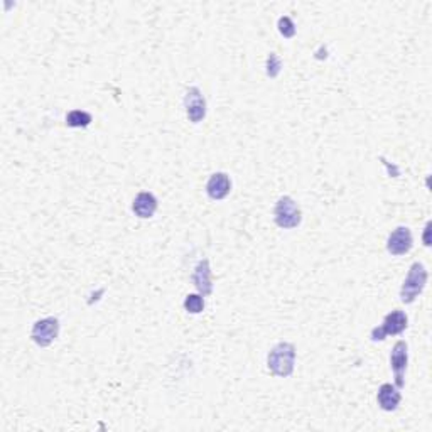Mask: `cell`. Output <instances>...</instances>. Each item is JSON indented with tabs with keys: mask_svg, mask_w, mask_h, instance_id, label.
I'll use <instances>...</instances> for the list:
<instances>
[{
	"mask_svg": "<svg viewBox=\"0 0 432 432\" xmlns=\"http://www.w3.org/2000/svg\"><path fill=\"white\" fill-rule=\"evenodd\" d=\"M296 346L287 341L275 345L267 357V368L274 377L287 378L294 373Z\"/></svg>",
	"mask_w": 432,
	"mask_h": 432,
	"instance_id": "obj_1",
	"label": "cell"
},
{
	"mask_svg": "<svg viewBox=\"0 0 432 432\" xmlns=\"http://www.w3.org/2000/svg\"><path fill=\"white\" fill-rule=\"evenodd\" d=\"M277 27H279V32L284 36V38H294L296 36V24L292 22V19L289 15H282L277 22Z\"/></svg>",
	"mask_w": 432,
	"mask_h": 432,
	"instance_id": "obj_15",
	"label": "cell"
},
{
	"mask_svg": "<svg viewBox=\"0 0 432 432\" xmlns=\"http://www.w3.org/2000/svg\"><path fill=\"white\" fill-rule=\"evenodd\" d=\"M193 284L198 289V292L203 297L210 296L213 292V280H211V267L210 260L203 259L199 260L198 266L194 267L193 272Z\"/></svg>",
	"mask_w": 432,
	"mask_h": 432,
	"instance_id": "obj_10",
	"label": "cell"
},
{
	"mask_svg": "<svg viewBox=\"0 0 432 432\" xmlns=\"http://www.w3.org/2000/svg\"><path fill=\"white\" fill-rule=\"evenodd\" d=\"M92 122L93 117L85 110H71L66 115V125L71 129H87Z\"/></svg>",
	"mask_w": 432,
	"mask_h": 432,
	"instance_id": "obj_13",
	"label": "cell"
},
{
	"mask_svg": "<svg viewBox=\"0 0 432 432\" xmlns=\"http://www.w3.org/2000/svg\"><path fill=\"white\" fill-rule=\"evenodd\" d=\"M185 309L191 315H199L205 309V297L201 294H189L185 299Z\"/></svg>",
	"mask_w": 432,
	"mask_h": 432,
	"instance_id": "obj_14",
	"label": "cell"
},
{
	"mask_svg": "<svg viewBox=\"0 0 432 432\" xmlns=\"http://www.w3.org/2000/svg\"><path fill=\"white\" fill-rule=\"evenodd\" d=\"M231 191V179L226 173H215L211 174L206 182V194L213 201L225 199Z\"/></svg>",
	"mask_w": 432,
	"mask_h": 432,
	"instance_id": "obj_9",
	"label": "cell"
},
{
	"mask_svg": "<svg viewBox=\"0 0 432 432\" xmlns=\"http://www.w3.org/2000/svg\"><path fill=\"white\" fill-rule=\"evenodd\" d=\"M412 247H414L412 231H410V228L407 226H397L392 233H390L389 240H387V252L395 257L409 254V252L412 250Z\"/></svg>",
	"mask_w": 432,
	"mask_h": 432,
	"instance_id": "obj_8",
	"label": "cell"
},
{
	"mask_svg": "<svg viewBox=\"0 0 432 432\" xmlns=\"http://www.w3.org/2000/svg\"><path fill=\"white\" fill-rule=\"evenodd\" d=\"M280 69H282V61L277 56V52H271L267 58V75L271 76V78H277Z\"/></svg>",
	"mask_w": 432,
	"mask_h": 432,
	"instance_id": "obj_16",
	"label": "cell"
},
{
	"mask_svg": "<svg viewBox=\"0 0 432 432\" xmlns=\"http://www.w3.org/2000/svg\"><path fill=\"white\" fill-rule=\"evenodd\" d=\"M185 108L189 122L199 124L206 117V99L198 87H189L185 95Z\"/></svg>",
	"mask_w": 432,
	"mask_h": 432,
	"instance_id": "obj_6",
	"label": "cell"
},
{
	"mask_svg": "<svg viewBox=\"0 0 432 432\" xmlns=\"http://www.w3.org/2000/svg\"><path fill=\"white\" fill-rule=\"evenodd\" d=\"M132 211L142 219L152 218L157 211V198L149 191L138 193L132 203Z\"/></svg>",
	"mask_w": 432,
	"mask_h": 432,
	"instance_id": "obj_11",
	"label": "cell"
},
{
	"mask_svg": "<svg viewBox=\"0 0 432 432\" xmlns=\"http://www.w3.org/2000/svg\"><path fill=\"white\" fill-rule=\"evenodd\" d=\"M59 336V319L58 317H44L36 321L31 329V340L41 348L50 346Z\"/></svg>",
	"mask_w": 432,
	"mask_h": 432,
	"instance_id": "obj_5",
	"label": "cell"
},
{
	"mask_svg": "<svg viewBox=\"0 0 432 432\" xmlns=\"http://www.w3.org/2000/svg\"><path fill=\"white\" fill-rule=\"evenodd\" d=\"M407 363H409V346L405 341H397L394 345L392 353H390V366H392V372L395 375V387L402 389L405 385V377L407 372Z\"/></svg>",
	"mask_w": 432,
	"mask_h": 432,
	"instance_id": "obj_7",
	"label": "cell"
},
{
	"mask_svg": "<svg viewBox=\"0 0 432 432\" xmlns=\"http://www.w3.org/2000/svg\"><path fill=\"white\" fill-rule=\"evenodd\" d=\"M402 401V395L398 392V389L392 383H383V385L378 389L377 394V402L378 407L385 412H394L397 410L398 403Z\"/></svg>",
	"mask_w": 432,
	"mask_h": 432,
	"instance_id": "obj_12",
	"label": "cell"
},
{
	"mask_svg": "<svg viewBox=\"0 0 432 432\" xmlns=\"http://www.w3.org/2000/svg\"><path fill=\"white\" fill-rule=\"evenodd\" d=\"M427 284V268L421 262H414L409 268L405 280L401 289V301L405 304H412L422 294Z\"/></svg>",
	"mask_w": 432,
	"mask_h": 432,
	"instance_id": "obj_2",
	"label": "cell"
},
{
	"mask_svg": "<svg viewBox=\"0 0 432 432\" xmlns=\"http://www.w3.org/2000/svg\"><path fill=\"white\" fill-rule=\"evenodd\" d=\"M274 219L277 226L284 228V230H292V228L301 225L303 213H301L299 205L291 196H280L274 208Z\"/></svg>",
	"mask_w": 432,
	"mask_h": 432,
	"instance_id": "obj_3",
	"label": "cell"
},
{
	"mask_svg": "<svg viewBox=\"0 0 432 432\" xmlns=\"http://www.w3.org/2000/svg\"><path fill=\"white\" fill-rule=\"evenodd\" d=\"M409 326V319H407V315L401 309H395V311L389 312L385 317H383V323L377 328H373L372 331V340L373 341H383L385 336H395V334H401L407 329Z\"/></svg>",
	"mask_w": 432,
	"mask_h": 432,
	"instance_id": "obj_4",
	"label": "cell"
}]
</instances>
